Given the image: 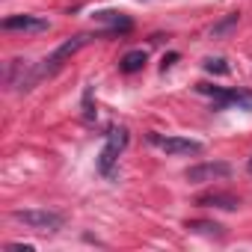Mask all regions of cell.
<instances>
[{
	"label": "cell",
	"instance_id": "1",
	"mask_svg": "<svg viewBox=\"0 0 252 252\" xmlns=\"http://www.w3.org/2000/svg\"><path fill=\"white\" fill-rule=\"evenodd\" d=\"M89 42H92V36H74V39L63 42V45H60V48H57L48 60H42L39 65H33V77H36V80H42V77L57 74V71L63 68V63H65V60H71V57H74L83 45H89Z\"/></svg>",
	"mask_w": 252,
	"mask_h": 252
},
{
	"label": "cell",
	"instance_id": "2",
	"mask_svg": "<svg viewBox=\"0 0 252 252\" xmlns=\"http://www.w3.org/2000/svg\"><path fill=\"white\" fill-rule=\"evenodd\" d=\"M128 128H110V134H107V143H104V149H101V155H98V172L104 175V178H113L116 175V160H119V155H122V149L128 146Z\"/></svg>",
	"mask_w": 252,
	"mask_h": 252
},
{
	"label": "cell",
	"instance_id": "3",
	"mask_svg": "<svg viewBox=\"0 0 252 252\" xmlns=\"http://www.w3.org/2000/svg\"><path fill=\"white\" fill-rule=\"evenodd\" d=\"M12 220L33 228V231H60L65 217L60 211H48V208H27V211H12Z\"/></svg>",
	"mask_w": 252,
	"mask_h": 252
},
{
	"label": "cell",
	"instance_id": "4",
	"mask_svg": "<svg viewBox=\"0 0 252 252\" xmlns=\"http://www.w3.org/2000/svg\"><path fill=\"white\" fill-rule=\"evenodd\" d=\"M199 92L214 98V110L237 107V110H252V92L249 89H220V86H205L199 83Z\"/></svg>",
	"mask_w": 252,
	"mask_h": 252
},
{
	"label": "cell",
	"instance_id": "5",
	"mask_svg": "<svg viewBox=\"0 0 252 252\" xmlns=\"http://www.w3.org/2000/svg\"><path fill=\"white\" fill-rule=\"evenodd\" d=\"M149 143L166 155H202V143L199 140H187V137H163V134H149Z\"/></svg>",
	"mask_w": 252,
	"mask_h": 252
},
{
	"label": "cell",
	"instance_id": "6",
	"mask_svg": "<svg viewBox=\"0 0 252 252\" xmlns=\"http://www.w3.org/2000/svg\"><path fill=\"white\" fill-rule=\"evenodd\" d=\"M231 175V166L222 163V160H211V163H196L184 172V178L190 184H208V181H220V178H228Z\"/></svg>",
	"mask_w": 252,
	"mask_h": 252
},
{
	"label": "cell",
	"instance_id": "7",
	"mask_svg": "<svg viewBox=\"0 0 252 252\" xmlns=\"http://www.w3.org/2000/svg\"><path fill=\"white\" fill-rule=\"evenodd\" d=\"M51 24L39 15H9L3 18V30H18V33H45Z\"/></svg>",
	"mask_w": 252,
	"mask_h": 252
},
{
	"label": "cell",
	"instance_id": "8",
	"mask_svg": "<svg viewBox=\"0 0 252 252\" xmlns=\"http://www.w3.org/2000/svg\"><path fill=\"white\" fill-rule=\"evenodd\" d=\"M199 208H222V211H234L240 205V199L228 196V193H208V196H199L196 199Z\"/></svg>",
	"mask_w": 252,
	"mask_h": 252
},
{
	"label": "cell",
	"instance_id": "9",
	"mask_svg": "<svg viewBox=\"0 0 252 252\" xmlns=\"http://www.w3.org/2000/svg\"><path fill=\"white\" fill-rule=\"evenodd\" d=\"M95 21H101V24H107L110 27V33H128L131 27H134V21L128 18V15H122V12H95Z\"/></svg>",
	"mask_w": 252,
	"mask_h": 252
},
{
	"label": "cell",
	"instance_id": "10",
	"mask_svg": "<svg viewBox=\"0 0 252 252\" xmlns=\"http://www.w3.org/2000/svg\"><path fill=\"white\" fill-rule=\"evenodd\" d=\"M146 60H149L146 51H128V54L119 60V68H122L125 74H134V71H140V68L146 65Z\"/></svg>",
	"mask_w": 252,
	"mask_h": 252
},
{
	"label": "cell",
	"instance_id": "11",
	"mask_svg": "<svg viewBox=\"0 0 252 252\" xmlns=\"http://www.w3.org/2000/svg\"><path fill=\"white\" fill-rule=\"evenodd\" d=\"M237 21H240V15H237V12H228L222 21H217V24L211 27V39H222L225 33H231V30L237 27Z\"/></svg>",
	"mask_w": 252,
	"mask_h": 252
},
{
	"label": "cell",
	"instance_id": "12",
	"mask_svg": "<svg viewBox=\"0 0 252 252\" xmlns=\"http://www.w3.org/2000/svg\"><path fill=\"white\" fill-rule=\"evenodd\" d=\"M187 228L196 231V234H214V237H222V225H220V222H202V220H196V222H187Z\"/></svg>",
	"mask_w": 252,
	"mask_h": 252
},
{
	"label": "cell",
	"instance_id": "13",
	"mask_svg": "<svg viewBox=\"0 0 252 252\" xmlns=\"http://www.w3.org/2000/svg\"><path fill=\"white\" fill-rule=\"evenodd\" d=\"M205 68H208L211 74H225V71H228L225 60H220V57H217V60H205Z\"/></svg>",
	"mask_w": 252,
	"mask_h": 252
},
{
	"label": "cell",
	"instance_id": "14",
	"mask_svg": "<svg viewBox=\"0 0 252 252\" xmlns=\"http://www.w3.org/2000/svg\"><path fill=\"white\" fill-rule=\"evenodd\" d=\"M6 252H33V246L30 243H9Z\"/></svg>",
	"mask_w": 252,
	"mask_h": 252
},
{
	"label": "cell",
	"instance_id": "15",
	"mask_svg": "<svg viewBox=\"0 0 252 252\" xmlns=\"http://www.w3.org/2000/svg\"><path fill=\"white\" fill-rule=\"evenodd\" d=\"M175 60H178V54H169V57H166V60H163V71H166V68H169V65H172V63H175Z\"/></svg>",
	"mask_w": 252,
	"mask_h": 252
},
{
	"label": "cell",
	"instance_id": "16",
	"mask_svg": "<svg viewBox=\"0 0 252 252\" xmlns=\"http://www.w3.org/2000/svg\"><path fill=\"white\" fill-rule=\"evenodd\" d=\"M246 166H249V172H252V158H249V163H246Z\"/></svg>",
	"mask_w": 252,
	"mask_h": 252
}]
</instances>
